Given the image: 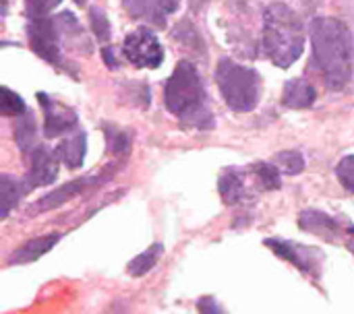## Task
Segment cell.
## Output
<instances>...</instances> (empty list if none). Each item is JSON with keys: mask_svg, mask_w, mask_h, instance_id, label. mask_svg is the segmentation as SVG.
<instances>
[{"mask_svg": "<svg viewBox=\"0 0 354 314\" xmlns=\"http://www.w3.org/2000/svg\"><path fill=\"white\" fill-rule=\"evenodd\" d=\"M313 64L326 85L334 91L344 89L353 79L354 41L351 29L332 17H317L311 23Z\"/></svg>", "mask_w": 354, "mask_h": 314, "instance_id": "cell-1", "label": "cell"}, {"mask_svg": "<svg viewBox=\"0 0 354 314\" xmlns=\"http://www.w3.org/2000/svg\"><path fill=\"white\" fill-rule=\"evenodd\" d=\"M166 110L178 118L180 126L195 130L214 128V116L207 104V91L199 70L193 62L183 60L176 64L174 72L164 87Z\"/></svg>", "mask_w": 354, "mask_h": 314, "instance_id": "cell-2", "label": "cell"}, {"mask_svg": "<svg viewBox=\"0 0 354 314\" xmlns=\"http://www.w3.org/2000/svg\"><path fill=\"white\" fill-rule=\"evenodd\" d=\"M263 50L280 68H288L305 50V27L299 12L274 2L263 12Z\"/></svg>", "mask_w": 354, "mask_h": 314, "instance_id": "cell-3", "label": "cell"}, {"mask_svg": "<svg viewBox=\"0 0 354 314\" xmlns=\"http://www.w3.org/2000/svg\"><path fill=\"white\" fill-rule=\"evenodd\" d=\"M218 89L234 112H251L261 97V79L255 68L243 66L232 58H222L216 68Z\"/></svg>", "mask_w": 354, "mask_h": 314, "instance_id": "cell-4", "label": "cell"}, {"mask_svg": "<svg viewBox=\"0 0 354 314\" xmlns=\"http://www.w3.org/2000/svg\"><path fill=\"white\" fill-rule=\"evenodd\" d=\"M27 39H29V48L48 64L58 66V68H66L64 58H62V50H60V31H58V23L52 17H29L27 21Z\"/></svg>", "mask_w": 354, "mask_h": 314, "instance_id": "cell-5", "label": "cell"}, {"mask_svg": "<svg viewBox=\"0 0 354 314\" xmlns=\"http://www.w3.org/2000/svg\"><path fill=\"white\" fill-rule=\"evenodd\" d=\"M122 54L137 68H158L164 60V50L156 33L147 27H137L124 37Z\"/></svg>", "mask_w": 354, "mask_h": 314, "instance_id": "cell-6", "label": "cell"}, {"mask_svg": "<svg viewBox=\"0 0 354 314\" xmlns=\"http://www.w3.org/2000/svg\"><path fill=\"white\" fill-rule=\"evenodd\" d=\"M263 246H268L276 257L292 263L305 275H311V277L319 279L324 255L317 248H311V246H305V244H297V242L286 240V238H266Z\"/></svg>", "mask_w": 354, "mask_h": 314, "instance_id": "cell-7", "label": "cell"}, {"mask_svg": "<svg viewBox=\"0 0 354 314\" xmlns=\"http://www.w3.org/2000/svg\"><path fill=\"white\" fill-rule=\"evenodd\" d=\"M110 178L108 172H102V174H87V176H81V178H75L66 184H62L60 188L56 190H50L48 195H44L31 209V215H39V213H46V211H52V209H58L62 207L64 203H68L71 199L83 195L85 190L106 182Z\"/></svg>", "mask_w": 354, "mask_h": 314, "instance_id": "cell-8", "label": "cell"}, {"mask_svg": "<svg viewBox=\"0 0 354 314\" xmlns=\"http://www.w3.org/2000/svg\"><path fill=\"white\" fill-rule=\"evenodd\" d=\"M58 155L54 149H48L46 145H37L27 153V174L25 184L29 190L39 186H50L58 178Z\"/></svg>", "mask_w": 354, "mask_h": 314, "instance_id": "cell-9", "label": "cell"}, {"mask_svg": "<svg viewBox=\"0 0 354 314\" xmlns=\"http://www.w3.org/2000/svg\"><path fill=\"white\" fill-rule=\"evenodd\" d=\"M37 99L44 110V135L46 139H58L71 130H77V112L68 106L58 104L46 93H37Z\"/></svg>", "mask_w": 354, "mask_h": 314, "instance_id": "cell-10", "label": "cell"}, {"mask_svg": "<svg viewBox=\"0 0 354 314\" xmlns=\"http://www.w3.org/2000/svg\"><path fill=\"white\" fill-rule=\"evenodd\" d=\"M299 228L307 234H313L326 242H336L344 232L348 234V226L344 230V226L340 224V219L332 217L330 213L322 211V209H305L299 215Z\"/></svg>", "mask_w": 354, "mask_h": 314, "instance_id": "cell-11", "label": "cell"}, {"mask_svg": "<svg viewBox=\"0 0 354 314\" xmlns=\"http://www.w3.org/2000/svg\"><path fill=\"white\" fill-rule=\"evenodd\" d=\"M218 190L220 197L226 205L234 207V205H243V203H251L255 199V195L249 188V180H247V172L239 170V168H228L220 174L218 180Z\"/></svg>", "mask_w": 354, "mask_h": 314, "instance_id": "cell-12", "label": "cell"}, {"mask_svg": "<svg viewBox=\"0 0 354 314\" xmlns=\"http://www.w3.org/2000/svg\"><path fill=\"white\" fill-rule=\"evenodd\" d=\"M60 238H62L60 234H48V236H39V238L27 240L21 248H17V251L6 259V267L27 265V263H33V261L41 259L46 253H50V251L58 244Z\"/></svg>", "mask_w": 354, "mask_h": 314, "instance_id": "cell-13", "label": "cell"}, {"mask_svg": "<svg viewBox=\"0 0 354 314\" xmlns=\"http://www.w3.org/2000/svg\"><path fill=\"white\" fill-rule=\"evenodd\" d=\"M54 19H56V23H58L60 37L64 39V43H66L68 48H77L79 52H85V54L91 52V43H89V39H87L83 27L79 25V21L75 19L73 12L62 10V12H58Z\"/></svg>", "mask_w": 354, "mask_h": 314, "instance_id": "cell-14", "label": "cell"}, {"mask_svg": "<svg viewBox=\"0 0 354 314\" xmlns=\"http://www.w3.org/2000/svg\"><path fill=\"white\" fill-rule=\"evenodd\" d=\"M315 99H317L315 87L305 79H290L284 85L282 104L290 110H307L315 104Z\"/></svg>", "mask_w": 354, "mask_h": 314, "instance_id": "cell-15", "label": "cell"}, {"mask_svg": "<svg viewBox=\"0 0 354 314\" xmlns=\"http://www.w3.org/2000/svg\"><path fill=\"white\" fill-rule=\"evenodd\" d=\"M58 159L68 168V170H79L85 161V151H87V137L83 130H75L73 137L60 141L58 147H54Z\"/></svg>", "mask_w": 354, "mask_h": 314, "instance_id": "cell-16", "label": "cell"}, {"mask_svg": "<svg viewBox=\"0 0 354 314\" xmlns=\"http://www.w3.org/2000/svg\"><path fill=\"white\" fill-rule=\"evenodd\" d=\"M122 8L137 21L149 23L158 29L166 27V12L156 0H122Z\"/></svg>", "mask_w": 354, "mask_h": 314, "instance_id": "cell-17", "label": "cell"}, {"mask_svg": "<svg viewBox=\"0 0 354 314\" xmlns=\"http://www.w3.org/2000/svg\"><path fill=\"white\" fill-rule=\"evenodd\" d=\"M12 133H15V141L21 149V153H29L33 147H37V126H35V116L33 112H25L21 116H15V124H12Z\"/></svg>", "mask_w": 354, "mask_h": 314, "instance_id": "cell-18", "label": "cell"}, {"mask_svg": "<svg viewBox=\"0 0 354 314\" xmlns=\"http://www.w3.org/2000/svg\"><path fill=\"white\" fill-rule=\"evenodd\" d=\"M31 193L25 184V180H17L10 174H2L0 176V195H2V217L6 219L10 215V211L19 205V201Z\"/></svg>", "mask_w": 354, "mask_h": 314, "instance_id": "cell-19", "label": "cell"}, {"mask_svg": "<svg viewBox=\"0 0 354 314\" xmlns=\"http://www.w3.org/2000/svg\"><path fill=\"white\" fill-rule=\"evenodd\" d=\"M162 255H164V244H162V242L151 244L149 248H145L141 255H137V257L127 265V273H129L131 277H143L145 273H149V271L158 265V261L162 259Z\"/></svg>", "mask_w": 354, "mask_h": 314, "instance_id": "cell-20", "label": "cell"}, {"mask_svg": "<svg viewBox=\"0 0 354 314\" xmlns=\"http://www.w3.org/2000/svg\"><path fill=\"white\" fill-rule=\"evenodd\" d=\"M280 168H276L274 164H268V161H257L253 164L251 168V174L255 176L257 184L263 188V190H278L282 186V178H280Z\"/></svg>", "mask_w": 354, "mask_h": 314, "instance_id": "cell-21", "label": "cell"}, {"mask_svg": "<svg viewBox=\"0 0 354 314\" xmlns=\"http://www.w3.org/2000/svg\"><path fill=\"white\" fill-rule=\"evenodd\" d=\"M172 37L178 41V43H183L185 48H191L193 52H201V54H205V43H203V39H201V35H199V31L195 29V25L191 23V21H180L176 27H174V31H172Z\"/></svg>", "mask_w": 354, "mask_h": 314, "instance_id": "cell-22", "label": "cell"}, {"mask_svg": "<svg viewBox=\"0 0 354 314\" xmlns=\"http://www.w3.org/2000/svg\"><path fill=\"white\" fill-rule=\"evenodd\" d=\"M274 161L278 164V168L288 174V176H299L305 170V157L299 151H280L274 155Z\"/></svg>", "mask_w": 354, "mask_h": 314, "instance_id": "cell-23", "label": "cell"}, {"mask_svg": "<svg viewBox=\"0 0 354 314\" xmlns=\"http://www.w3.org/2000/svg\"><path fill=\"white\" fill-rule=\"evenodd\" d=\"M89 23H91V29H93V33H95V37L100 41H110L112 31H110V21H108L104 8L91 6L89 8Z\"/></svg>", "mask_w": 354, "mask_h": 314, "instance_id": "cell-24", "label": "cell"}, {"mask_svg": "<svg viewBox=\"0 0 354 314\" xmlns=\"http://www.w3.org/2000/svg\"><path fill=\"white\" fill-rule=\"evenodd\" d=\"M0 97H2L0 110H2L4 116H21V114L27 112L25 101H23L15 91H10L8 87H2V89H0Z\"/></svg>", "mask_w": 354, "mask_h": 314, "instance_id": "cell-25", "label": "cell"}, {"mask_svg": "<svg viewBox=\"0 0 354 314\" xmlns=\"http://www.w3.org/2000/svg\"><path fill=\"white\" fill-rule=\"evenodd\" d=\"M106 135H108L110 151H112L114 155H127V153L131 151V137H129L124 130L106 126Z\"/></svg>", "mask_w": 354, "mask_h": 314, "instance_id": "cell-26", "label": "cell"}, {"mask_svg": "<svg viewBox=\"0 0 354 314\" xmlns=\"http://www.w3.org/2000/svg\"><path fill=\"white\" fill-rule=\"evenodd\" d=\"M336 176L340 184L354 195V155H346L336 166Z\"/></svg>", "mask_w": 354, "mask_h": 314, "instance_id": "cell-27", "label": "cell"}, {"mask_svg": "<svg viewBox=\"0 0 354 314\" xmlns=\"http://www.w3.org/2000/svg\"><path fill=\"white\" fill-rule=\"evenodd\" d=\"M62 0H25L29 17H46L52 8H56Z\"/></svg>", "mask_w": 354, "mask_h": 314, "instance_id": "cell-28", "label": "cell"}, {"mask_svg": "<svg viewBox=\"0 0 354 314\" xmlns=\"http://www.w3.org/2000/svg\"><path fill=\"white\" fill-rule=\"evenodd\" d=\"M197 313L199 314H228L222 304L214 298V296H203L197 300Z\"/></svg>", "mask_w": 354, "mask_h": 314, "instance_id": "cell-29", "label": "cell"}, {"mask_svg": "<svg viewBox=\"0 0 354 314\" xmlns=\"http://www.w3.org/2000/svg\"><path fill=\"white\" fill-rule=\"evenodd\" d=\"M160 6H162V10L168 14V12H174L176 8H178V4H180V0H156Z\"/></svg>", "mask_w": 354, "mask_h": 314, "instance_id": "cell-30", "label": "cell"}, {"mask_svg": "<svg viewBox=\"0 0 354 314\" xmlns=\"http://www.w3.org/2000/svg\"><path fill=\"white\" fill-rule=\"evenodd\" d=\"M102 56H104V60H106V64H108V68H116V66H118V62L114 60V54H112V48H104V50H102Z\"/></svg>", "mask_w": 354, "mask_h": 314, "instance_id": "cell-31", "label": "cell"}, {"mask_svg": "<svg viewBox=\"0 0 354 314\" xmlns=\"http://www.w3.org/2000/svg\"><path fill=\"white\" fill-rule=\"evenodd\" d=\"M348 251L354 255V226L348 222Z\"/></svg>", "mask_w": 354, "mask_h": 314, "instance_id": "cell-32", "label": "cell"}, {"mask_svg": "<svg viewBox=\"0 0 354 314\" xmlns=\"http://www.w3.org/2000/svg\"><path fill=\"white\" fill-rule=\"evenodd\" d=\"M207 0H189V4H191V8L193 10H199V8H203V4H205Z\"/></svg>", "mask_w": 354, "mask_h": 314, "instance_id": "cell-33", "label": "cell"}, {"mask_svg": "<svg viewBox=\"0 0 354 314\" xmlns=\"http://www.w3.org/2000/svg\"><path fill=\"white\" fill-rule=\"evenodd\" d=\"M75 2H77V4H81V6H83V4H85V2H87V0H75Z\"/></svg>", "mask_w": 354, "mask_h": 314, "instance_id": "cell-34", "label": "cell"}]
</instances>
